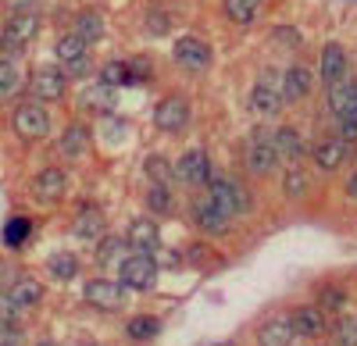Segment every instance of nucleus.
Wrapping results in <instances>:
<instances>
[{
    "label": "nucleus",
    "instance_id": "f257e3e1",
    "mask_svg": "<svg viewBox=\"0 0 357 346\" xmlns=\"http://www.w3.org/2000/svg\"><path fill=\"white\" fill-rule=\"evenodd\" d=\"M118 275H122V285L126 290H154V282H158V261H154V253H129L122 265H118Z\"/></svg>",
    "mask_w": 357,
    "mask_h": 346
},
{
    "label": "nucleus",
    "instance_id": "412c9836",
    "mask_svg": "<svg viewBox=\"0 0 357 346\" xmlns=\"http://www.w3.org/2000/svg\"><path fill=\"white\" fill-rule=\"evenodd\" d=\"M75 236L79 239H89V243H93V239H104V214L97 211V207H82L79 214H75Z\"/></svg>",
    "mask_w": 357,
    "mask_h": 346
},
{
    "label": "nucleus",
    "instance_id": "0eeeda50",
    "mask_svg": "<svg viewBox=\"0 0 357 346\" xmlns=\"http://www.w3.org/2000/svg\"><path fill=\"white\" fill-rule=\"evenodd\" d=\"M86 300L100 310H118L126 304V285L111 278H89L86 282Z\"/></svg>",
    "mask_w": 357,
    "mask_h": 346
},
{
    "label": "nucleus",
    "instance_id": "aec40b11",
    "mask_svg": "<svg viewBox=\"0 0 357 346\" xmlns=\"http://www.w3.org/2000/svg\"><path fill=\"white\" fill-rule=\"evenodd\" d=\"M15 310H33L40 300H43V285L36 278H15L11 282V290H8Z\"/></svg>",
    "mask_w": 357,
    "mask_h": 346
},
{
    "label": "nucleus",
    "instance_id": "1a4fd4ad",
    "mask_svg": "<svg viewBox=\"0 0 357 346\" xmlns=\"http://www.w3.org/2000/svg\"><path fill=\"white\" fill-rule=\"evenodd\" d=\"M175 175L183 179L186 186H207L211 182V161H207L204 150H186L175 164Z\"/></svg>",
    "mask_w": 357,
    "mask_h": 346
},
{
    "label": "nucleus",
    "instance_id": "ddd939ff",
    "mask_svg": "<svg viewBox=\"0 0 357 346\" xmlns=\"http://www.w3.org/2000/svg\"><path fill=\"white\" fill-rule=\"evenodd\" d=\"M126 243H129L132 253H154V250L161 246V233H158V225H154L151 218H136V221L129 225Z\"/></svg>",
    "mask_w": 357,
    "mask_h": 346
},
{
    "label": "nucleus",
    "instance_id": "f704fd0d",
    "mask_svg": "<svg viewBox=\"0 0 357 346\" xmlns=\"http://www.w3.org/2000/svg\"><path fill=\"white\" fill-rule=\"evenodd\" d=\"M282 193L286 196H304L307 193V175L296 164H289V171L282 175Z\"/></svg>",
    "mask_w": 357,
    "mask_h": 346
},
{
    "label": "nucleus",
    "instance_id": "37998d69",
    "mask_svg": "<svg viewBox=\"0 0 357 346\" xmlns=\"http://www.w3.org/2000/svg\"><path fill=\"white\" fill-rule=\"evenodd\" d=\"M275 36H279L282 43H301V36H296V33H293V29H279V33H275Z\"/></svg>",
    "mask_w": 357,
    "mask_h": 346
},
{
    "label": "nucleus",
    "instance_id": "4468645a",
    "mask_svg": "<svg viewBox=\"0 0 357 346\" xmlns=\"http://www.w3.org/2000/svg\"><path fill=\"white\" fill-rule=\"evenodd\" d=\"M4 33H8V40L22 50L29 40H36V33H40V18H36V11H11Z\"/></svg>",
    "mask_w": 357,
    "mask_h": 346
},
{
    "label": "nucleus",
    "instance_id": "7c9ffc66",
    "mask_svg": "<svg viewBox=\"0 0 357 346\" xmlns=\"http://www.w3.org/2000/svg\"><path fill=\"white\" fill-rule=\"evenodd\" d=\"M29 236H33V221H29V218H8V225H4V246L18 250Z\"/></svg>",
    "mask_w": 357,
    "mask_h": 346
},
{
    "label": "nucleus",
    "instance_id": "4be33fe9",
    "mask_svg": "<svg viewBox=\"0 0 357 346\" xmlns=\"http://www.w3.org/2000/svg\"><path fill=\"white\" fill-rule=\"evenodd\" d=\"M222 11L236 25H254L261 18V11H264V0H225Z\"/></svg>",
    "mask_w": 357,
    "mask_h": 346
},
{
    "label": "nucleus",
    "instance_id": "473e14b6",
    "mask_svg": "<svg viewBox=\"0 0 357 346\" xmlns=\"http://www.w3.org/2000/svg\"><path fill=\"white\" fill-rule=\"evenodd\" d=\"M129 243L126 239H118V236H104L100 239V250H97V261L100 265H122L126 257H122V250H126Z\"/></svg>",
    "mask_w": 357,
    "mask_h": 346
},
{
    "label": "nucleus",
    "instance_id": "79ce46f5",
    "mask_svg": "<svg viewBox=\"0 0 357 346\" xmlns=\"http://www.w3.org/2000/svg\"><path fill=\"white\" fill-rule=\"evenodd\" d=\"M15 54H18V47L8 40V33H0V65H4V61H11Z\"/></svg>",
    "mask_w": 357,
    "mask_h": 346
},
{
    "label": "nucleus",
    "instance_id": "f03ea898",
    "mask_svg": "<svg viewBox=\"0 0 357 346\" xmlns=\"http://www.w3.org/2000/svg\"><path fill=\"white\" fill-rule=\"evenodd\" d=\"M11 125H15V132H18L22 139L33 143V139H43V136L50 132V114H47V107H43L40 100H25V104L15 107Z\"/></svg>",
    "mask_w": 357,
    "mask_h": 346
},
{
    "label": "nucleus",
    "instance_id": "39448f33",
    "mask_svg": "<svg viewBox=\"0 0 357 346\" xmlns=\"http://www.w3.org/2000/svg\"><path fill=\"white\" fill-rule=\"evenodd\" d=\"M65 90H68V75L61 68H36L33 79H29V93H33V100H40V104L61 100Z\"/></svg>",
    "mask_w": 357,
    "mask_h": 346
},
{
    "label": "nucleus",
    "instance_id": "c85d7f7f",
    "mask_svg": "<svg viewBox=\"0 0 357 346\" xmlns=\"http://www.w3.org/2000/svg\"><path fill=\"white\" fill-rule=\"evenodd\" d=\"M75 36H82L86 43L100 40V36H104V18H100L97 11H82V15L75 18Z\"/></svg>",
    "mask_w": 357,
    "mask_h": 346
},
{
    "label": "nucleus",
    "instance_id": "9d476101",
    "mask_svg": "<svg viewBox=\"0 0 357 346\" xmlns=\"http://www.w3.org/2000/svg\"><path fill=\"white\" fill-rule=\"evenodd\" d=\"M33 193L40 200H47V204H54V200H61L68 193V171L65 168H43L40 175L33 179Z\"/></svg>",
    "mask_w": 357,
    "mask_h": 346
},
{
    "label": "nucleus",
    "instance_id": "a18cd8bd",
    "mask_svg": "<svg viewBox=\"0 0 357 346\" xmlns=\"http://www.w3.org/2000/svg\"><path fill=\"white\" fill-rule=\"evenodd\" d=\"M211 346H232V343H211Z\"/></svg>",
    "mask_w": 357,
    "mask_h": 346
},
{
    "label": "nucleus",
    "instance_id": "f8f14e48",
    "mask_svg": "<svg viewBox=\"0 0 357 346\" xmlns=\"http://www.w3.org/2000/svg\"><path fill=\"white\" fill-rule=\"evenodd\" d=\"M347 68H350V61H347V50H343L340 43L321 47V57H318V72H321V82H329V86L343 82Z\"/></svg>",
    "mask_w": 357,
    "mask_h": 346
},
{
    "label": "nucleus",
    "instance_id": "e433bc0d",
    "mask_svg": "<svg viewBox=\"0 0 357 346\" xmlns=\"http://www.w3.org/2000/svg\"><path fill=\"white\" fill-rule=\"evenodd\" d=\"M146 207L158 211V214H168V211H172V193H168V186H151V193H146Z\"/></svg>",
    "mask_w": 357,
    "mask_h": 346
},
{
    "label": "nucleus",
    "instance_id": "9b49d317",
    "mask_svg": "<svg viewBox=\"0 0 357 346\" xmlns=\"http://www.w3.org/2000/svg\"><path fill=\"white\" fill-rule=\"evenodd\" d=\"M289 325H293V332L296 336H304V339H318L325 329V310L318 307V304H304V307H296L293 310V318H289Z\"/></svg>",
    "mask_w": 357,
    "mask_h": 346
},
{
    "label": "nucleus",
    "instance_id": "a211bd4d",
    "mask_svg": "<svg viewBox=\"0 0 357 346\" xmlns=\"http://www.w3.org/2000/svg\"><path fill=\"white\" fill-rule=\"evenodd\" d=\"M250 107L257 111V114H264V118H272V114H279V107H282V93L275 90V82L272 79H261L254 90H250Z\"/></svg>",
    "mask_w": 357,
    "mask_h": 346
},
{
    "label": "nucleus",
    "instance_id": "2f4dec72",
    "mask_svg": "<svg viewBox=\"0 0 357 346\" xmlns=\"http://www.w3.org/2000/svg\"><path fill=\"white\" fill-rule=\"evenodd\" d=\"M126 332H129V339H154L161 332V322L151 318V314H136V318L126 325Z\"/></svg>",
    "mask_w": 357,
    "mask_h": 346
},
{
    "label": "nucleus",
    "instance_id": "bb28decb",
    "mask_svg": "<svg viewBox=\"0 0 357 346\" xmlns=\"http://www.w3.org/2000/svg\"><path fill=\"white\" fill-rule=\"evenodd\" d=\"M47 268H50V275L54 278H61V282H68V278H75L79 275V257L75 253H68V250H57L50 261H47Z\"/></svg>",
    "mask_w": 357,
    "mask_h": 346
},
{
    "label": "nucleus",
    "instance_id": "72a5a7b5",
    "mask_svg": "<svg viewBox=\"0 0 357 346\" xmlns=\"http://www.w3.org/2000/svg\"><path fill=\"white\" fill-rule=\"evenodd\" d=\"M18 90H22V75H18V68L11 61H4V65H0V100L15 97Z\"/></svg>",
    "mask_w": 357,
    "mask_h": 346
},
{
    "label": "nucleus",
    "instance_id": "423d86ee",
    "mask_svg": "<svg viewBox=\"0 0 357 346\" xmlns=\"http://www.w3.org/2000/svg\"><path fill=\"white\" fill-rule=\"evenodd\" d=\"M154 125H158L161 132H183V129L190 125V100L178 97V93L165 97V100L154 107Z\"/></svg>",
    "mask_w": 357,
    "mask_h": 346
},
{
    "label": "nucleus",
    "instance_id": "cd10ccee",
    "mask_svg": "<svg viewBox=\"0 0 357 346\" xmlns=\"http://www.w3.org/2000/svg\"><path fill=\"white\" fill-rule=\"evenodd\" d=\"M82 107L97 111V114H107L111 111V86H104V82L86 86V90H82Z\"/></svg>",
    "mask_w": 357,
    "mask_h": 346
},
{
    "label": "nucleus",
    "instance_id": "f3484780",
    "mask_svg": "<svg viewBox=\"0 0 357 346\" xmlns=\"http://www.w3.org/2000/svg\"><path fill=\"white\" fill-rule=\"evenodd\" d=\"M193 225L200 228V233H207V236H222L229 228V218L211 204V200H197L193 204Z\"/></svg>",
    "mask_w": 357,
    "mask_h": 346
},
{
    "label": "nucleus",
    "instance_id": "ea45409f",
    "mask_svg": "<svg viewBox=\"0 0 357 346\" xmlns=\"http://www.w3.org/2000/svg\"><path fill=\"white\" fill-rule=\"evenodd\" d=\"M15 304H11V297L8 293H0V325H15Z\"/></svg>",
    "mask_w": 357,
    "mask_h": 346
},
{
    "label": "nucleus",
    "instance_id": "6e6552de",
    "mask_svg": "<svg viewBox=\"0 0 357 346\" xmlns=\"http://www.w3.org/2000/svg\"><path fill=\"white\" fill-rule=\"evenodd\" d=\"M172 54H175V61L183 68H190V72H204L207 65H211V47H207L204 40H197V36H178Z\"/></svg>",
    "mask_w": 357,
    "mask_h": 346
},
{
    "label": "nucleus",
    "instance_id": "49530a36",
    "mask_svg": "<svg viewBox=\"0 0 357 346\" xmlns=\"http://www.w3.org/2000/svg\"><path fill=\"white\" fill-rule=\"evenodd\" d=\"M40 346H54V343H40Z\"/></svg>",
    "mask_w": 357,
    "mask_h": 346
},
{
    "label": "nucleus",
    "instance_id": "c9c22d12",
    "mask_svg": "<svg viewBox=\"0 0 357 346\" xmlns=\"http://www.w3.org/2000/svg\"><path fill=\"white\" fill-rule=\"evenodd\" d=\"M318 307L321 310H343L347 307V293L340 290V285H325V290L318 293Z\"/></svg>",
    "mask_w": 357,
    "mask_h": 346
},
{
    "label": "nucleus",
    "instance_id": "a19ab883",
    "mask_svg": "<svg viewBox=\"0 0 357 346\" xmlns=\"http://www.w3.org/2000/svg\"><path fill=\"white\" fill-rule=\"evenodd\" d=\"M340 139L354 143L357 139V118H340Z\"/></svg>",
    "mask_w": 357,
    "mask_h": 346
},
{
    "label": "nucleus",
    "instance_id": "b1692460",
    "mask_svg": "<svg viewBox=\"0 0 357 346\" xmlns=\"http://www.w3.org/2000/svg\"><path fill=\"white\" fill-rule=\"evenodd\" d=\"M89 43L82 40V36H61L57 40V61H61V68H68V65H75V61H86L89 57V50H86Z\"/></svg>",
    "mask_w": 357,
    "mask_h": 346
},
{
    "label": "nucleus",
    "instance_id": "4c0bfd02",
    "mask_svg": "<svg viewBox=\"0 0 357 346\" xmlns=\"http://www.w3.org/2000/svg\"><path fill=\"white\" fill-rule=\"evenodd\" d=\"M146 175L154 179V186H168V179L175 175V168H168L165 157H151V161H146Z\"/></svg>",
    "mask_w": 357,
    "mask_h": 346
},
{
    "label": "nucleus",
    "instance_id": "393cba45",
    "mask_svg": "<svg viewBox=\"0 0 357 346\" xmlns=\"http://www.w3.org/2000/svg\"><path fill=\"white\" fill-rule=\"evenodd\" d=\"M275 150H279V157H286V161H301L304 157V139H301V132H296V129H279L275 132Z\"/></svg>",
    "mask_w": 357,
    "mask_h": 346
},
{
    "label": "nucleus",
    "instance_id": "dca6fc26",
    "mask_svg": "<svg viewBox=\"0 0 357 346\" xmlns=\"http://www.w3.org/2000/svg\"><path fill=\"white\" fill-rule=\"evenodd\" d=\"M311 157H314V164H318L321 171H336V168L347 161V143H343L340 136L318 139V143H314V150H311Z\"/></svg>",
    "mask_w": 357,
    "mask_h": 346
},
{
    "label": "nucleus",
    "instance_id": "5701e85b",
    "mask_svg": "<svg viewBox=\"0 0 357 346\" xmlns=\"http://www.w3.org/2000/svg\"><path fill=\"white\" fill-rule=\"evenodd\" d=\"M293 325L286 322V318H272V322H264L261 329H257V343L261 346H289L293 343Z\"/></svg>",
    "mask_w": 357,
    "mask_h": 346
},
{
    "label": "nucleus",
    "instance_id": "a878e982",
    "mask_svg": "<svg viewBox=\"0 0 357 346\" xmlns=\"http://www.w3.org/2000/svg\"><path fill=\"white\" fill-rule=\"evenodd\" d=\"M86 147H89V129L86 125H68L61 143H57V150H61L65 157H82Z\"/></svg>",
    "mask_w": 357,
    "mask_h": 346
},
{
    "label": "nucleus",
    "instance_id": "c756f323",
    "mask_svg": "<svg viewBox=\"0 0 357 346\" xmlns=\"http://www.w3.org/2000/svg\"><path fill=\"white\" fill-rule=\"evenodd\" d=\"M100 82L114 90V86H129V82H136V79H132L129 61H107V65L100 68Z\"/></svg>",
    "mask_w": 357,
    "mask_h": 346
},
{
    "label": "nucleus",
    "instance_id": "7ed1b4c3",
    "mask_svg": "<svg viewBox=\"0 0 357 346\" xmlns=\"http://www.w3.org/2000/svg\"><path fill=\"white\" fill-rule=\"evenodd\" d=\"M279 164V150H275V136L272 132H250L247 139V168H250V175H268Z\"/></svg>",
    "mask_w": 357,
    "mask_h": 346
},
{
    "label": "nucleus",
    "instance_id": "c03bdc74",
    "mask_svg": "<svg viewBox=\"0 0 357 346\" xmlns=\"http://www.w3.org/2000/svg\"><path fill=\"white\" fill-rule=\"evenodd\" d=\"M347 193H350V196H357V175H350V179H347Z\"/></svg>",
    "mask_w": 357,
    "mask_h": 346
},
{
    "label": "nucleus",
    "instance_id": "58836bf2",
    "mask_svg": "<svg viewBox=\"0 0 357 346\" xmlns=\"http://www.w3.org/2000/svg\"><path fill=\"white\" fill-rule=\"evenodd\" d=\"M336 343L340 346H357V322L354 318H343L336 325Z\"/></svg>",
    "mask_w": 357,
    "mask_h": 346
},
{
    "label": "nucleus",
    "instance_id": "2eb2a0df",
    "mask_svg": "<svg viewBox=\"0 0 357 346\" xmlns=\"http://www.w3.org/2000/svg\"><path fill=\"white\" fill-rule=\"evenodd\" d=\"M282 104H296V100H304L311 93V72L304 65H289L282 72Z\"/></svg>",
    "mask_w": 357,
    "mask_h": 346
},
{
    "label": "nucleus",
    "instance_id": "6ab92c4d",
    "mask_svg": "<svg viewBox=\"0 0 357 346\" xmlns=\"http://www.w3.org/2000/svg\"><path fill=\"white\" fill-rule=\"evenodd\" d=\"M329 111L336 118H357V79L333 86L329 90Z\"/></svg>",
    "mask_w": 357,
    "mask_h": 346
},
{
    "label": "nucleus",
    "instance_id": "20e7f679",
    "mask_svg": "<svg viewBox=\"0 0 357 346\" xmlns=\"http://www.w3.org/2000/svg\"><path fill=\"white\" fill-rule=\"evenodd\" d=\"M207 200H211V204H215L225 218L243 214V211L250 207V200H247L243 186L232 182V179H211V186H207Z\"/></svg>",
    "mask_w": 357,
    "mask_h": 346
}]
</instances>
